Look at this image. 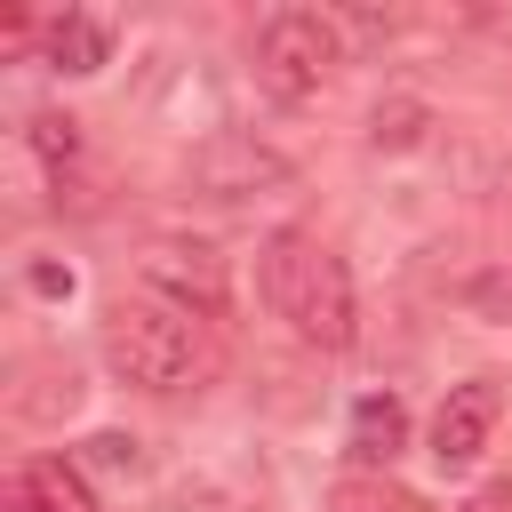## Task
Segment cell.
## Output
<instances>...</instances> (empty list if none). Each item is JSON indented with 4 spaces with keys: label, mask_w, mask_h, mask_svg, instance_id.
Returning a JSON list of instances; mask_svg holds the SVG:
<instances>
[{
    "label": "cell",
    "mask_w": 512,
    "mask_h": 512,
    "mask_svg": "<svg viewBox=\"0 0 512 512\" xmlns=\"http://www.w3.org/2000/svg\"><path fill=\"white\" fill-rule=\"evenodd\" d=\"M144 288H152L160 304H176L184 320H192V312L216 320V312L232 304V272H224V256H216L208 240H184V232H168V240L144 248Z\"/></svg>",
    "instance_id": "4"
},
{
    "label": "cell",
    "mask_w": 512,
    "mask_h": 512,
    "mask_svg": "<svg viewBox=\"0 0 512 512\" xmlns=\"http://www.w3.org/2000/svg\"><path fill=\"white\" fill-rule=\"evenodd\" d=\"M336 64H344V32L320 8H272L256 24V80H264V96L312 104L336 80Z\"/></svg>",
    "instance_id": "3"
},
{
    "label": "cell",
    "mask_w": 512,
    "mask_h": 512,
    "mask_svg": "<svg viewBox=\"0 0 512 512\" xmlns=\"http://www.w3.org/2000/svg\"><path fill=\"white\" fill-rule=\"evenodd\" d=\"M496 416H504L496 376L448 384V400L432 408V464H440V472H472V464H480V448L496 440Z\"/></svg>",
    "instance_id": "5"
},
{
    "label": "cell",
    "mask_w": 512,
    "mask_h": 512,
    "mask_svg": "<svg viewBox=\"0 0 512 512\" xmlns=\"http://www.w3.org/2000/svg\"><path fill=\"white\" fill-rule=\"evenodd\" d=\"M104 360L136 392H184L200 376V336H192V320L176 304L136 296V304H112L104 312Z\"/></svg>",
    "instance_id": "2"
},
{
    "label": "cell",
    "mask_w": 512,
    "mask_h": 512,
    "mask_svg": "<svg viewBox=\"0 0 512 512\" xmlns=\"http://www.w3.org/2000/svg\"><path fill=\"white\" fill-rule=\"evenodd\" d=\"M32 288H40V296H72V272H56V264H40V272H32Z\"/></svg>",
    "instance_id": "12"
},
{
    "label": "cell",
    "mask_w": 512,
    "mask_h": 512,
    "mask_svg": "<svg viewBox=\"0 0 512 512\" xmlns=\"http://www.w3.org/2000/svg\"><path fill=\"white\" fill-rule=\"evenodd\" d=\"M32 144H40L48 160H72V152H80V136H72L64 112H40V120H32Z\"/></svg>",
    "instance_id": "11"
},
{
    "label": "cell",
    "mask_w": 512,
    "mask_h": 512,
    "mask_svg": "<svg viewBox=\"0 0 512 512\" xmlns=\"http://www.w3.org/2000/svg\"><path fill=\"white\" fill-rule=\"evenodd\" d=\"M352 456L360 464H392L400 448H408V408L392 400V392H368V400H352Z\"/></svg>",
    "instance_id": "9"
},
{
    "label": "cell",
    "mask_w": 512,
    "mask_h": 512,
    "mask_svg": "<svg viewBox=\"0 0 512 512\" xmlns=\"http://www.w3.org/2000/svg\"><path fill=\"white\" fill-rule=\"evenodd\" d=\"M288 176H296V168H288L272 144H256V136H216V144L192 152L200 200H248V192H272V184H288Z\"/></svg>",
    "instance_id": "6"
},
{
    "label": "cell",
    "mask_w": 512,
    "mask_h": 512,
    "mask_svg": "<svg viewBox=\"0 0 512 512\" xmlns=\"http://www.w3.org/2000/svg\"><path fill=\"white\" fill-rule=\"evenodd\" d=\"M464 304H472L480 320H504V328H512V264H496V272H480V280L464 288Z\"/></svg>",
    "instance_id": "10"
},
{
    "label": "cell",
    "mask_w": 512,
    "mask_h": 512,
    "mask_svg": "<svg viewBox=\"0 0 512 512\" xmlns=\"http://www.w3.org/2000/svg\"><path fill=\"white\" fill-rule=\"evenodd\" d=\"M256 280H264V304L320 352H344L360 336V304H352V272L344 256L320 240V232H272L264 256H256Z\"/></svg>",
    "instance_id": "1"
},
{
    "label": "cell",
    "mask_w": 512,
    "mask_h": 512,
    "mask_svg": "<svg viewBox=\"0 0 512 512\" xmlns=\"http://www.w3.org/2000/svg\"><path fill=\"white\" fill-rule=\"evenodd\" d=\"M8 512H104V504L88 496V480L64 456H32L16 472V488H8Z\"/></svg>",
    "instance_id": "7"
},
{
    "label": "cell",
    "mask_w": 512,
    "mask_h": 512,
    "mask_svg": "<svg viewBox=\"0 0 512 512\" xmlns=\"http://www.w3.org/2000/svg\"><path fill=\"white\" fill-rule=\"evenodd\" d=\"M464 512H512V488H480V496H472Z\"/></svg>",
    "instance_id": "13"
},
{
    "label": "cell",
    "mask_w": 512,
    "mask_h": 512,
    "mask_svg": "<svg viewBox=\"0 0 512 512\" xmlns=\"http://www.w3.org/2000/svg\"><path fill=\"white\" fill-rule=\"evenodd\" d=\"M40 56H48L56 72H96V64L112 56V24L88 16V8H64V16L40 24Z\"/></svg>",
    "instance_id": "8"
}]
</instances>
